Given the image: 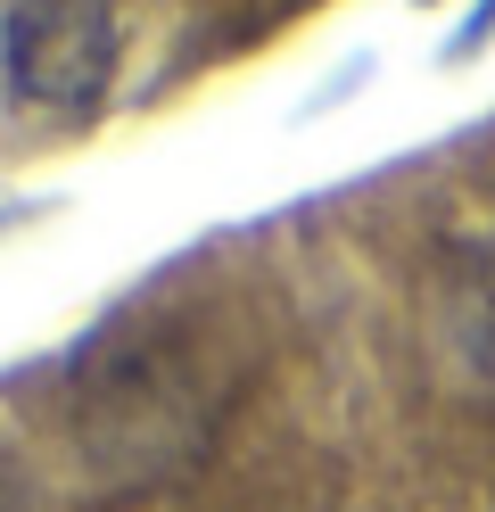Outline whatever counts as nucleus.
Returning a JSON list of instances; mask_svg holds the SVG:
<instances>
[{"mask_svg": "<svg viewBox=\"0 0 495 512\" xmlns=\"http://www.w3.org/2000/svg\"><path fill=\"white\" fill-rule=\"evenodd\" d=\"M0 50H9L17 100L83 116L116 75V9L108 0H9Z\"/></svg>", "mask_w": 495, "mask_h": 512, "instance_id": "nucleus-1", "label": "nucleus"}, {"mask_svg": "<svg viewBox=\"0 0 495 512\" xmlns=\"http://www.w3.org/2000/svg\"><path fill=\"white\" fill-rule=\"evenodd\" d=\"M454 339H462V356H471V372L495 380V240L471 248V265H462V290H454Z\"/></svg>", "mask_w": 495, "mask_h": 512, "instance_id": "nucleus-2", "label": "nucleus"}]
</instances>
